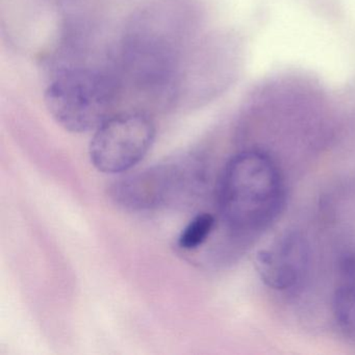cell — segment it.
Here are the masks:
<instances>
[{"label":"cell","mask_w":355,"mask_h":355,"mask_svg":"<svg viewBox=\"0 0 355 355\" xmlns=\"http://www.w3.org/2000/svg\"><path fill=\"white\" fill-rule=\"evenodd\" d=\"M157 128L141 112H123L107 117L94 130L90 142L91 162L98 171H128L144 159L153 146Z\"/></svg>","instance_id":"obj_4"},{"label":"cell","mask_w":355,"mask_h":355,"mask_svg":"<svg viewBox=\"0 0 355 355\" xmlns=\"http://www.w3.org/2000/svg\"><path fill=\"white\" fill-rule=\"evenodd\" d=\"M215 218L209 213L195 216L178 238V246L184 250H194L209 238L215 227Z\"/></svg>","instance_id":"obj_7"},{"label":"cell","mask_w":355,"mask_h":355,"mask_svg":"<svg viewBox=\"0 0 355 355\" xmlns=\"http://www.w3.org/2000/svg\"><path fill=\"white\" fill-rule=\"evenodd\" d=\"M342 275L334 295V317L340 330L355 340V257L345 259Z\"/></svg>","instance_id":"obj_6"},{"label":"cell","mask_w":355,"mask_h":355,"mask_svg":"<svg viewBox=\"0 0 355 355\" xmlns=\"http://www.w3.org/2000/svg\"><path fill=\"white\" fill-rule=\"evenodd\" d=\"M257 269L270 288L286 291L301 284L309 266V247L298 234H286L257 255Z\"/></svg>","instance_id":"obj_5"},{"label":"cell","mask_w":355,"mask_h":355,"mask_svg":"<svg viewBox=\"0 0 355 355\" xmlns=\"http://www.w3.org/2000/svg\"><path fill=\"white\" fill-rule=\"evenodd\" d=\"M284 201V178L269 155L243 151L228 162L220 180L219 207L232 230L252 234L265 230Z\"/></svg>","instance_id":"obj_1"},{"label":"cell","mask_w":355,"mask_h":355,"mask_svg":"<svg viewBox=\"0 0 355 355\" xmlns=\"http://www.w3.org/2000/svg\"><path fill=\"white\" fill-rule=\"evenodd\" d=\"M114 93L109 78L97 70L67 68L47 85L45 107L66 132L85 134L96 130L111 116Z\"/></svg>","instance_id":"obj_3"},{"label":"cell","mask_w":355,"mask_h":355,"mask_svg":"<svg viewBox=\"0 0 355 355\" xmlns=\"http://www.w3.org/2000/svg\"><path fill=\"white\" fill-rule=\"evenodd\" d=\"M207 184L203 159L182 155L124 176L114 184L112 197L124 209L149 211L194 202Z\"/></svg>","instance_id":"obj_2"}]
</instances>
